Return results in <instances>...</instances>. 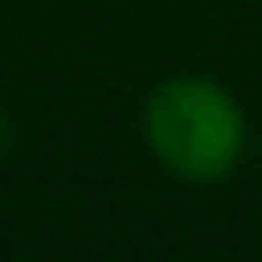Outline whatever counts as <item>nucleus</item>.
<instances>
[{"label":"nucleus","instance_id":"nucleus-1","mask_svg":"<svg viewBox=\"0 0 262 262\" xmlns=\"http://www.w3.org/2000/svg\"><path fill=\"white\" fill-rule=\"evenodd\" d=\"M143 143L170 180L212 189L239 170L249 152V115L221 78L170 74L143 101Z\"/></svg>","mask_w":262,"mask_h":262},{"label":"nucleus","instance_id":"nucleus-2","mask_svg":"<svg viewBox=\"0 0 262 262\" xmlns=\"http://www.w3.org/2000/svg\"><path fill=\"white\" fill-rule=\"evenodd\" d=\"M9 143H14V124H9V115H5V106H0V161H5V152H9Z\"/></svg>","mask_w":262,"mask_h":262}]
</instances>
